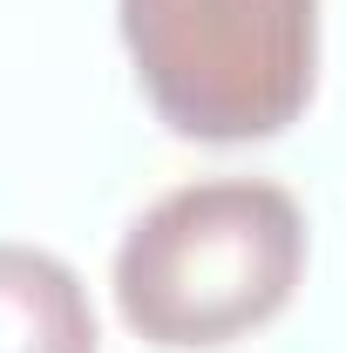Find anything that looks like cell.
Returning a JSON list of instances; mask_svg holds the SVG:
<instances>
[{"instance_id":"1","label":"cell","mask_w":346,"mask_h":353,"mask_svg":"<svg viewBox=\"0 0 346 353\" xmlns=\"http://www.w3.org/2000/svg\"><path fill=\"white\" fill-rule=\"evenodd\" d=\"M305 279V211L265 176H204L163 190L123 231L109 292L136 340L211 353L272 326Z\"/></svg>"},{"instance_id":"2","label":"cell","mask_w":346,"mask_h":353,"mask_svg":"<svg viewBox=\"0 0 346 353\" xmlns=\"http://www.w3.org/2000/svg\"><path fill=\"white\" fill-rule=\"evenodd\" d=\"M150 109L190 143H265L319 82V0H116Z\"/></svg>"},{"instance_id":"3","label":"cell","mask_w":346,"mask_h":353,"mask_svg":"<svg viewBox=\"0 0 346 353\" xmlns=\"http://www.w3.org/2000/svg\"><path fill=\"white\" fill-rule=\"evenodd\" d=\"M0 353H102V326L75 265L0 238Z\"/></svg>"}]
</instances>
